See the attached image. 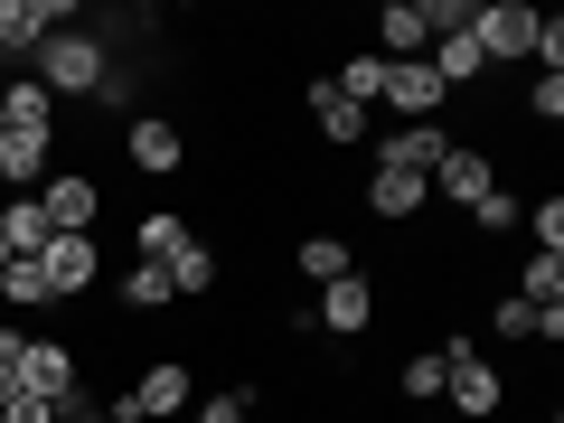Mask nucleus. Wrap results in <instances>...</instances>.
I'll return each instance as SVG.
<instances>
[{"mask_svg":"<svg viewBox=\"0 0 564 423\" xmlns=\"http://www.w3.org/2000/svg\"><path fill=\"white\" fill-rule=\"evenodd\" d=\"M0 302L10 311H47L57 292H47V273H39V254H10V273H0Z\"/></svg>","mask_w":564,"mask_h":423,"instance_id":"17","label":"nucleus"},{"mask_svg":"<svg viewBox=\"0 0 564 423\" xmlns=\"http://www.w3.org/2000/svg\"><path fill=\"white\" fill-rule=\"evenodd\" d=\"M76 348H57V339H29L20 348V395H39V404H66L76 395Z\"/></svg>","mask_w":564,"mask_h":423,"instance_id":"6","label":"nucleus"},{"mask_svg":"<svg viewBox=\"0 0 564 423\" xmlns=\"http://www.w3.org/2000/svg\"><path fill=\"white\" fill-rule=\"evenodd\" d=\"M404 395H414V404H433V395H443V348L404 358Z\"/></svg>","mask_w":564,"mask_h":423,"instance_id":"26","label":"nucleus"},{"mask_svg":"<svg viewBox=\"0 0 564 423\" xmlns=\"http://www.w3.org/2000/svg\"><path fill=\"white\" fill-rule=\"evenodd\" d=\"M386 47H377V57L386 66H404V57H433V10H423V0H395V10H386Z\"/></svg>","mask_w":564,"mask_h":423,"instance_id":"12","label":"nucleus"},{"mask_svg":"<svg viewBox=\"0 0 564 423\" xmlns=\"http://www.w3.org/2000/svg\"><path fill=\"white\" fill-rule=\"evenodd\" d=\"M57 423H104V404H95V395H85V386H76V395L57 404Z\"/></svg>","mask_w":564,"mask_h":423,"instance_id":"33","label":"nucleus"},{"mask_svg":"<svg viewBox=\"0 0 564 423\" xmlns=\"http://www.w3.org/2000/svg\"><path fill=\"white\" fill-rule=\"evenodd\" d=\"M20 348H29V329L10 321V329H0V395H20Z\"/></svg>","mask_w":564,"mask_h":423,"instance_id":"27","label":"nucleus"},{"mask_svg":"<svg viewBox=\"0 0 564 423\" xmlns=\"http://www.w3.org/2000/svg\"><path fill=\"white\" fill-rule=\"evenodd\" d=\"M0 104H10V122H39V132H57V95H47L39 76H10V85H0Z\"/></svg>","mask_w":564,"mask_h":423,"instance_id":"18","label":"nucleus"},{"mask_svg":"<svg viewBox=\"0 0 564 423\" xmlns=\"http://www.w3.org/2000/svg\"><path fill=\"white\" fill-rule=\"evenodd\" d=\"M423 188H443L452 207H480L489 188H499V170H489V151H470V141H452V151H443V170H433Z\"/></svg>","mask_w":564,"mask_h":423,"instance_id":"7","label":"nucleus"},{"mask_svg":"<svg viewBox=\"0 0 564 423\" xmlns=\"http://www.w3.org/2000/svg\"><path fill=\"white\" fill-rule=\"evenodd\" d=\"M518 302H527V311L564 302V254H527V282H518Z\"/></svg>","mask_w":564,"mask_h":423,"instance_id":"21","label":"nucleus"},{"mask_svg":"<svg viewBox=\"0 0 564 423\" xmlns=\"http://www.w3.org/2000/svg\"><path fill=\"white\" fill-rule=\"evenodd\" d=\"M180 245H188V226L170 217V207H151V217H141V263H170Z\"/></svg>","mask_w":564,"mask_h":423,"instance_id":"24","label":"nucleus"},{"mask_svg":"<svg viewBox=\"0 0 564 423\" xmlns=\"http://www.w3.org/2000/svg\"><path fill=\"white\" fill-rule=\"evenodd\" d=\"M122 302H132V311H161L170 302V263H132V273H122Z\"/></svg>","mask_w":564,"mask_h":423,"instance_id":"25","label":"nucleus"},{"mask_svg":"<svg viewBox=\"0 0 564 423\" xmlns=\"http://www.w3.org/2000/svg\"><path fill=\"white\" fill-rule=\"evenodd\" d=\"M367 321H377V292H367L358 273H348V282H321V311H311V329H339V339H358Z\"/></svg>","mask_w":564,"mask_h":423,"instance_id":"10","label":"nucleus"},{"mask_svg":"<svg viewBox=\"0 0 564 423\" xmlns=\"http://www.w3.org/2000/svg\"><path fill=\"white\" fill-rule=\"evenodd\" d=\"M536 254H564V198H536Z\"/></svg>","mask_w":564,"mask_h":423,"instance_id":"28","label":"nucleus"},{"mask_svg":"<svg viewBox=\"0 0 564 423\" xmlns=\"http://www.w3.org/2000/svg\"><path fill=\"white\" fill-rule=\"evenodd\" d=\"M443 395H452V414H470V423L499 414V367H489L470 339H452L443 348Z\"/></svg>","mask_w":564,"mask_h":423,"instance_id":"3","label":"nucleus"},{"mask_svg":"<svg viewBox=\"0 0 564 423\" xmlns=\"http://www.w3.org/2000/svg\"><path fill=\"white\" fill-rule=\"evenodd\" d=\"M170 292H188V302H198V292H217V254H207L198 236H188L180 254H170Z\"/></svg>","mask_w":564,"mask_h":423,"instance_id":"20","label":"nucleus"},{"mask_svg":"<svg viewBox=\"0 0 564 423\" xmlns=\"http://www.w3.org/2000/svg\"><path fill=\"white\" fill-rule=\"evenodd\" d=\"M0 423H57V404H39V395H0Z\"/></svg>","mask_w":564,"mask_h":423,"instance_id":"32","label":"nucleus"},{"mask_svg":"<svg viewBox=\"0 0 564 423\" xmlns=\"http://www.w3.org/2000/svg\"><path fill=\"white\" fill-rule=\"evenodd\" d=\"M470 217H480V226H489V236H508V226H518V198H508V188H489V198H480V207H470Z\"/></svg>","mask_w":564,"mask_h":423,"instance_id":"30","label":"nucleus"},{"mask_svg":"<svg viewBox=\"0 0 564 423\" xmlns=\"http://www.w3.org/2000/svg\"><path fill=\"white\" fill-rule=\"evenodd\" d=\"M0 132H10V104H0Z\"/></svg>","mask_w":564,"mask_h":423,"instance_id":"34","label":"nucleus"},{"mask_svg":"<svg viewBox=\"0 0 564 423\" xmlns=\"http://www.w3.org/2000/svg\"><path fill=\"white\" fill-rule=\"evenodd\" d=\"M499 339H536V311H527L518 292H508V302H499Z\"/></svg>","mask_w":564,"mask_h":423,"instance_id":"31","label":"nucleus"},{"mask_svg":"<svg viewBox=\"0 0 564 423\" xmlns=\"http://www.w3.org/2000/svg\"><path fill=\"white\" fill-rule=\"evenodd\" d=\"M39 273H47V292H85L95 282V236H47V254H39Z\"/></svg>","mask_w":564,"mask_h":423,"instance_id":"13","label":"nucleus"},{"mask_svg":"<svg viewBox=\"0 0 564 423\" xmlns=\"http://www.w3.org/2000/svg\"><path fill=\"white\" fill-rule=\"evenodd\" d=\"M423 198H433V188H423L414 170H395V161H377V180H367V207H377L386 226H404V217H414Z\"/></svg>","mask_w":564,"mask_h":423,"instance_id":"14","label":"nucleus"},{"mask_svg":"<svg viewBox=\"0 0 564 423\" xmlns=\"http://www.w3.org/2000/svg\"><path fill=\"white\" fill-rule=\"evenodd\" d=\"M47 236H57V226H47L39 188H29V198H0V245H10V254H47Z\"/></svg>","mask_w":564,"mask_h":423,"instance_id":"16","label":"nucleus"},{"mask_svg":"<svg viewBox=\"0 0 564 423\" xmlns=\"http://www.w3.org/2000/svg\"><path fill=\"white\" fill-rule=\"evenodd\" d=\"M39 85H47V95H95V85H104V39H95V29H57V39H39Z\"/></svg>","mask_w":564,"mask_h":423,"instance_id":"1","label":"nucleus"},{"mask_svg":"<svg viewBox=\"0 0 564 423\" xmlns=\"http://www.w3.org/2000/svg\"><path fill=\"white\" fill-rule=\"evenodd\" d=\"M122 151H132V170H151V180H170V170L188 161V141H180V122H170V113H141L132 132H122Z\"/></svg>","mask_w":564,"mask_h":423,"instance_id":"8","label":"nucleus"},{"mask_svg":"<svg viewBox=\"0 0 564 423\" xmlns=\"http://www.w3.org/2000/svg\"><path fill=\"white\" fill-rule=\"evenodd\" d=\"M188 404H198V386H188V367L170 358V367H151L122 404H104V423H170V414H188Z\"/></svg>","mask_w":564,"mask_h":423,"instance_id":"2","label":"nucleus"},{"mask_svg":"<svg viewBox=\"0 0 564 423\" xmlns=\"http://www.w3.org/2000/svg\"><path fill=\"white\" fill-rule=\"evenodd\" d=\"M0 273H10V245H0Z\"/></svg>","mask_w":564,"mask_h":423,"instance_id":"35","label":"nucleus"},{"mask_svg":"<svg viewBox=\"0 0 564 423\" xmlns=\"http://www.w3.org/2000/svg\"><path fill=\"white\" fill-rule=\"evenodd\" d=\"M302 273H311V282H348V273H358V254H348L339 236H311V245H302Z\"/></svg>","mask_w":564,"mask_h":423,"instance_id":"22","label":"nucleus"},{"mask_svg":"<svg viewBox=\"0 0 564 423\" xmlns=\"http://www.w3.org/2000/svg\"><path fill=\"white\" fill-rule=\"evenodd\" d=\"M329 85H339V95H348V104H358V113H367V104L386 95V57H348V66H339V76H329Z\"/></svg>","mask_w":564,"mask_h":423,"instance_id":"23","label":"nucleus"},{"mask_svg":"<svg viewBox=\"0 0 564 423\" xmlns=\"http://www.w3.org/2000/svg\"><path fill=\"white\" fill-rule=\"evenodd\" d=\"M470 39H480L489 66L527 57V47H536V10H527V0H489V10H470Z\"/></svg>","mask_w":564,"mask_h":423,"instance_id":"4","label":"nucleus"},{"mask_svg":"<svg viewBox=\"0 0 564 423\" xmlns=\"http://www.w3.org/2000/svg\"><path fill=\"white\" fill-rule=\"evenodd\" d=\"M245 414H254V395H245V386H236V395H198V423H245Z\"/></svg>","mask_w":564,"mask_h":423,"instance_id":"29","label":"nucleus"},{"mask_svg":"<svg viewBox=\"0 0 564 423\" xmlns=\"http://www.w3.org/2000/svg\"><path fill=\"white\" fill-rule=\"evenodd\" d=\"M311 113H321V141H358L367 132V113L339 95V85H311Z\"/></svg>","mask_w":564,"mask_h":423,"instance_id":"19","label":"nucleus"},{"mask_svg":"<svg viewBox=\"0 0 564 423\" xmlns=\"http://www.w3.org/2000/svg\"><path fill=\"white\" fill-rule=\"evenodd\" d=\"M47 161H57V132H39V122H10L0 132V188L10 198H29V180H47Z\"/></svg>","mask_w":564,"mask_h":423,"instance_id":"5","label":"nucleus"},{"mask_svg":"<svg viewBox=\"0 0 564 423\" xmlns=\"http://www.w3.org/2000/svg\"><path fill=\"white\" fill-rule=\"evenodd\" d=\"M377 104H395L404 122H433V113H443V76H433L423 57H404V66H386V95Z\"/></svg>","mask_w":564,"mask_h":423,"instance_id":"9","label":"nucleus"},{"mask_svg":"<svg viewBox=\"0 0 564 423\" xmlns=\"http://www.w3.org/2000/svg\"><path fill=\"white\" fill-rule=\"evenodd\" d=\"M443 151H452V132H443V122H404V132L386 141V161H395V170H414V180H433V170H443Z\"/></svg>","mask_w":564,"mask_h":423,"instance_id":"15","label":"nucleus"},{"mask_svg":"<svg viewBox=\"0 0 564 423\" xmlns=\"http://www.w3.org/2000/svg\"><path fill=\"white\" fill-rule=\"evenodd\" d=\"M39 207H47V226H57V236H95V217H104L95 180H47V188H39Z\"/></svg>","mask_w":564,"mask_h":423,"instance_id":"11","label":"nucleus"}]
</instances>
